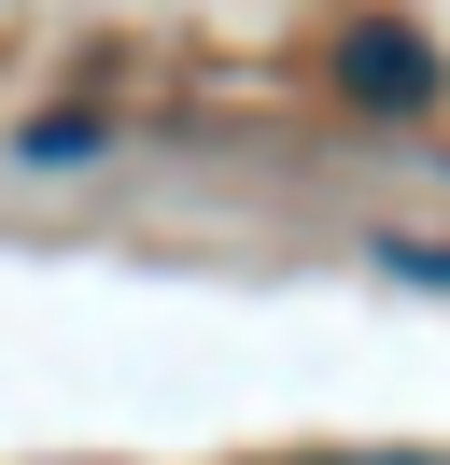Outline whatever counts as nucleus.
Returning <instances> with one entry per match:
<instances>
[{"label": "nucleus", "mask_w": 450, "mask_h": 465, "mask_svg": "<svg viewBox=\"0 0 450 465\" xmlns=\"http://www.w3.org/2000/svg\"><path fill=\"white\" fill-rule=\"evenodd\" d=\"M338 85H352L366 114H422V99H436V57H422L408 29H338Z\"/></svg>", "instance_id": "1"}, {"label": "nucleus", "mask_w": 450, "mask_h": 465, "mask_svg": "<svg viewBox=\"0 0 450 465\" xmlns=\"http://www.w3.org/2000/svg\"><path fill=\"white\" fill-rule=\"evenodd\" d=\"M394 268H408V282H450V254H408V240H394Z\"/></svg>", "instance_id": "2"}]
</instances>
